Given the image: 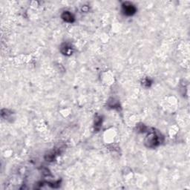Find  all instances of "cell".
Here are the masks:
<instances>
[{"label": "cell", "mask_w": 190, "mask_h": 190, "mask_svg": "<svg viewBox=\"0 0 190 190\" xmlns=\"http://www.w3.org/2000/svg\"><path fill=\"white\" fill-rule=\"evenodd\" d=\"M145 143L148 147L157 146L160 143L159 137L154 132H151L145 138Z\"/></svg>", "instance_id": "1"}, {"label": "cell", "mask_w": 190, "mask_h": 190, "mask_svg": "<svg viewBox=\"0 0 190 190\" xmlns=\"http://www.w3.org/2000/svg\"><path fill=\"white\" fill-rule=\"evenodd\" d=\"M122 9L124 13L128 16H131L135 14L136 8L130 2H125L122 5Z\"/></svg>", "instance_id": "2"}, {"label": "cell", "mask_w": 190, "mask_h": 190, "mask_svg": "<svg viewBox=\"0 0 190 190\" xmlns=\"http://www.w3.org/2000/svg\"><path fill=\"white\" fill-rule=\"evenodd\" d=\"M62 18H63L65 22H72L74 21V16L72 14H71L68 11H65L62 15Z\"/></svg>", "instance_id": "3"}, {"label": "cell", "mask_w": 190, "mask_h": 190, "mask_svg": "<svg viewBox=\"0 0 190 190\" xmlns=\"http://www.w3.org/2000/svg\"><path fill=\"white\" fill-rule=\"evenodd\" d=\"M65 50L63 51H62V52L64 54H71L72 53V48H71L70 46H68V45H65L64 47L62 48V50Z\"/></svg>", "instance_id": "4"}]
</instances>
